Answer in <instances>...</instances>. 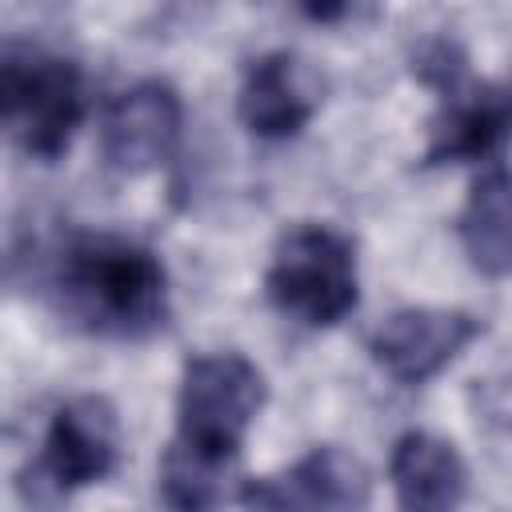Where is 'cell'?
I'll list each match as a JSON object with an SVG mask.
<instances>
[{
	"label": "cell",
	"instance_id": "obj_1",
	"mask_svg": "<svg viewBox=\"0 0 512 512\" xmlns=\"http://www.w3.org/2000/svg\"><path fill=\"white\" fill-rule=\"evenodd\" d=\"M60 308L88 332L140 340L164 328L168 276L164 264L124 236H76L56 264Z\"/></svg>",
	"mask_w": 512,
	"mask_h": 512
},
{
	"label": "cell",
	"instance_id": "obj_2",
	"mask_svg": "<svg viewBox=\"0 0 512 512\" xmlns=\"http://www.w3.org/2000/svg\"><path fill=\"white\" fill-rule=\"evenodd\" d=\"M264 408V376L240 352L192 356L176 396V448L228 468L240 456L244 432Z\"/></svg>",
	"mask_w": 512,
	"mask_h": 512
},
{
	"label": "cell",
	"instance_id": "obj_3",
	"mask_svg": "<svg viewBox=\"0 0 512 512\" xmlns=\"http://www.w3.org/2000/svg\"><path fill=\"white\" fill-rule=\"evenodd\" d=\"M264 292L276 312L304 328L340 324L360 300L352 240L328 224L288 228L264 272Z\"/></svg>",
	"mask_w": 512,
	"mask_h": 512
},
{
	"label": "cell",
	"instance_id": "obj_4",
	"mask_svg": "<svg viewBox=\"0 0 512 512\" xmlns=\"http://www.w3.org/2000/svg\"><path fill=\"white\" fill-rule=\"evenodd\" d=\"M0 116L28 156L44 164L60 160L84 120L80 68L64 56L8 44L0 64Z\"/></svg>",
	"mask_w": 512,
	"mask_h": 512
},
{
	"label": "cell",
	"instance_id": "obj_5",
	"mask_svg": "<svg viewBox=\"0 0 512 512\" xmlns=\"http://www.w3.org/2000/svg\"><path fill=\"white\" fill-rule=\"evenodd\" d=\"M120 460V416L112 408L108 396H76L68 404L56 408L48 432H44V448L40 460L28 468V480H36L48 492V500H60L76 488L100 484Z\"/></svg>",
	"mask_w": 512,
	"mask_h": 512
},
{
	"label": "cell",
	"instance_id": "obj_6",
	"mask_svg": "<svg viewBox=\"0 0 512 512\" xmlns=\"http://www.w3.org/2000/svg\"><path fill=\"white\" fill-rule=\"evenodd\" d=\"M480 332L484 324L460 308H400L368 336V356L396 384H424L444 372Z\"/></svg>",
	"mask_w": 512,
	"mask_h": 512
},
{
	"label": "cell",
	"instance_id": "obj_7",
	"mask_svg": "<svg viewBox=\"0 0 512 512\" xmlns=\"http://www.w3.org/2000/svg\"><path fill=\"white\" fill-rule=\"evenodd\" d=\"M180 124H184V104L176 88L164 80H140L104 108L100 152L108 168L124 176L152 172L176 152Z\"/></svg>",
	"mask_w": 512,
	"mask_h": 512
},
{
	"label": "cell",
	"instance_id": "obj_8",
	"mask_svg": "<svg viewBox=\"0 0 512 512\" xmlns=\"http://www.w3.org/2000/svg\"><path fill=\"white\" fill-rule=\"evenodd\" d=\"M372 500L368 468L336 448H312L276 480H248L240 504L248 508H364Z\"/></svg>",
	"mask_w": 512,
	"mask_h": 512
},
{
	"label": "cell",
	"instance_id": "obj_9",
	"mask_svg": "<svg viewBox=\"0 0 512 512\" xmlns=\"http://www.w3.org/2000/svg\"><path fill=\"white\" fill-rule=\"evenodd\" d=\"M512 136V88L500 84H452L432 120V140L424 148V168L484 160Z\"/></svg>",
	"mask_w": 512,
	"mask_h": 512
},
{
	"label": "cell",
	"instance_id": "obj_10",
	"mask_svg": "<svg viewBox=\"0 0 512 512\" xmlns=\"http://www.w3.org/2000/svg\"><path fill=\"white\" fill-rule=\"evenodd\" d=\"M316 104H320V92H316L312 72L288 52H272L256 60L236 96V112L244 128L264 140L296 136L312 120Z\"/></svg>",
	"mask_w": 512,
	"mask_h": 512
},
{
	"label": "cell",
	"instance_id": "obj_11",
	"mask_svg": "<svg viewBox=\"0 0 512 512\" xmlns=\"http://www.w3.org/2000/svg\"><path fill=\"white\" fill-rule=\"evenodd\" d=\"M388 476L400 508L412 512H448L464 500L468 488V468L460 452L432 432H404L392 444Z\"/></svg>",
	"mask_w": 512,
	"mask_h": 512
},
{
	"label": "cell",
	"instance_id": "obj_12",
	"mask_svg": "<svg viewBox=\"0 0 512 512\" xmlns=\"http://www.w3.org/2000/svg\"><path fill=\"white\" fill-rule=\"evenodd\" d=\"M460 244L476 272L512 276V172L488 168L472 180L456 220Z\"/></svg>",
	"mask_w": 512,
	"mask_h": 512
},
{
	"label": "cell",
	"instance_id": "obj_13",
	"mask_svg": "<svg viewBox=\"0 0 512 512\" xmlns=\"http://www.w3.org/2000/svg\"><path fill=\"white\" fill-rule=\"evenodd\" d=\"M228 468H216L176 444H168L160 460V496L172 508H208L220 500V480Z\"/></svg>",
	"mask_w": 512,
	"mask_h": 512
},
{
	"label": "cell",
	"instance_id": "obj_14",
	"mask_svg": "<svg viewBox=\"0 0 512 512\" xmlns=\"http://www.w3.org/2000/svg\"><path fill=\"white\" fill-rule=\"evenodd\" d=\"M296 4H300L304 16H312V20H320V24H336V20H344V16L352 12L356 0H296Z\"/></svg>",
	"mask_w": 512,
	"mask_h": 512
}]
</instances>
